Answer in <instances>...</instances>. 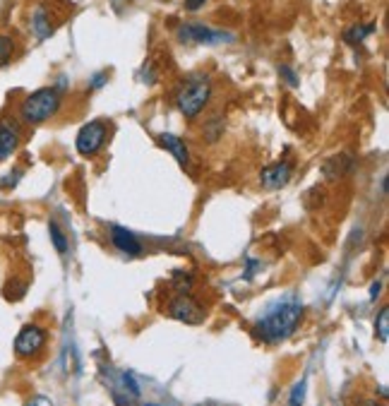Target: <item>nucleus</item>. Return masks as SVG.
<instances>
[{"instance_id":"obj_1","label":"nucleus","mask_w":389,"mask_h":406,"mask_svg":"<svg viewBox=\"0 0 389 406\" xmlns=\"http://www.w3.org/2000/svg\"><path fill=\"white\" fill-rule=\"evenodd\" d=\"M300 318H303L300 303H279L257 323L255 337L267 344H279L298 330Z\"/></svg>"},{"instance_id":"obj_2","label":"nucleus","mask_w":389,"mask_h":406,"mask_svg":"<svg viewBox=\"0 0 389 406\" xmlns=\"http://www.w3.org/2000/svg\"><path fill=\"white\" fill-rule=\"evenodd\" d=\"M63 106L61 89L56 87H41L31 94L24 96V101L19 103V116L27 126H41V123L51 121Z\"/></svg>"},{"instance_id":"obj_3","label":"nucleus","mask_w":389,"mask_h":406,"mask_svg":"<svg viewBox=\"0 0 389 406\" xmlns=\"http://www.w3.org/2000/svg\"><path fill=\"white\" fill-rule=\"evenodd\" d=\"M212 99V82L204 75H190L186 82L178 87L176 94V106L186 118H197L204 111V106Z\"/></svg>"},{"instance_id":"obj_4","label":"nucleus","mask_w":389,"mask_h":406,"mask_svg":"<svg viewBox=\"0 0 389 406\" xmlns=\"http://www.w3.org/2000/svg\"><path fill=\"white\" fill-rule=\"evenodd\" d=\"M106 137H108L106 121H89L77 133L75 147L82 156H96L103 149V145H106Z\"/></svg>"},{"instance_id":"obj_5","label":"nucleus","mask_w":389,"mask_h":406,"mask_svg":"<svg viewBox=\"0 0 389 406\" xmlns=\"http://www.w3.org/2000/svg\"><path fill=\"white\" fill-rule=\"evenodd\" d=\"M49 339V332L39 325H24L15 339V353L19 358H34L41 353Z\"/></svg>"},{"instance_id":"obj_6","label":"nucleus","mask_w":389,"mask_h":406,"mask_svg":"<svg viewBox=\"0 0 389 406\" xmlns=\"http://www.w3.org/2000/svg\"><path fill=\"white\" fill-rule=\"evenodd\" d=\"M178 39L186 44H221V41H233V36L226 34L223 29H212L207 24H183L178 29Z\"/></svg>"},{"instance_id":"obj_7","label":"nucleus","mask_w":389,"mask_h":406,"mask_svg":"<svg viewBox=\"0 0 389 406\" xmlns=\"http://www.w3.org/2000/svg\"><path fill=\"white\" fill-rule=\"evenodd\" d=\"M19 142H22L19 123L12 121V118H3V121H0V161L10 159V156L17 152Z\"/></svg>"},{"instance_id":"obj_8","label":"nucleus","mask_w":389,"mask_h":406,"mask_svg":"<svg viewBox=\"0 0 389 406\" xmlns=\"http://www.w3.org/2000/svg\"><path fill=\"white\" fill-rule=\"evenodd\" d=\"M171 315H173L176 320H181V323H190V325H197L204 320L202 308L197 305L190 296H186V293H181V296L171 303Z\"/></svg>"},{"instance_id":"obj_9","label":"nucleus","mask_w":389,"mask_h":406,"mask_svg":"<svg viewBox=\"0 0 389 406\" xmlns=\"http://www.w3.org/2000/svg\"><path fill=\"white\" fill-rule=\"evenodd\" d=\"M291 173H293V166L288 161H276L272 166H267L265 171L260 173V183L269 190H276V188H283L288 181H291Z\"/></svg>"},{"instance_id":"obj_10","label":"nucleus","mask_w":389,"mask_h":406,"mask_svg":"<svg viewBox=\"0 0 389 406\" xmlns=\"http://www.w3.org/2000/svg\"><path fill=\"white\" fill-rule=\"evenodd\" d=\"M111 243H113L121 253L130 255V258L142 255V243L137 240V235L130 233L128 228H123V226H111Z\"/></svg>"},{"instance_id":"obj_11","label":"nucleus","mask_w":389,"mask_h":406,"mask_svg":"<svg viewBox=\"0 0 389 406\" xmlns=\"http://www.w3.org/2000/svg\"><path fill=\"white\" fill-rule=\"evenodd\" d=\"M353 166H355V159L351 154H339L322 166V173H325L327 181H339V178H344L346 173H351Z\"/></svg>"},{"instance_id":"obj_12","label":"nucleus","mask_w":389,"mask_h":406,"mask_svg":"<svg viewBox=\"0 0 389 406\" xmlns=\"http://www.w3.org/2000/svg\"><path fill=\"white\" fill-rule=\"evenodd\" d=\"M159 142H161V147L166 149V152H171V154L176 156V161L181 163V166H188L190 154H188L186 142H183L181 137H176V135H171V133H163V135H159Z\"/></svg>"},{"instance_id":"obj_13","label":"nucleus","mask_w":389,"mask_h":406,"mask_svg":"<svg viewBox=\"0 0 389 406\" xmlns=\"http://www.w3.org/2000/svg\"><path fill=\"white\" fill-rule=\"evenodd\" d=\"M56 24L51 22V15L46 12V8H36L34 15H31V31L36 34L39 41H44V39H49L54 34Z\"/></svg>"},{"instance_id":"obj_14","label":"nucleus","mask_w":389,"mask_h":406,"mask_svg":"<svg viewBox=\"0 0 389 406\" xmlns=\"http://www.w3.org/2000/svg\"><path fill=\"white\" fill-rule=\"evenodd\" d=\"M373 29H375V24H353V27H348L344 31V41L351 46H358L363 39L373 34Z\"/></svg>"},{"instance_id":"obj_15","label":"nucleus","mask_w":389,"mask_h":406,"mask_svg":"<svg viewBox=\"0 0 389 406\" xmlns=\"http://www.w3.org/2000/svg\"><path fill=\"white\" fill-rule=\"evenodd\" d=\"M15 51H17L15 39L8 34H0V68L10 65V61L15 58Z\"/></svg>"},{"instance_id":"obj_16","label":"nucleus","mask_w":389,"mask_h":406,"mask_svg":"<svg viewBox=\"0 0 389 406\" xmlns=\"http://www.w3.org/2000/svg\"><path fill=\"white\" fill-rule=\"evenodd\" d=\"M49 235H51V243L61 255L68 253V235L63 233V228L56 224V221H51L49 224Z\"/></svg>"},{"instance_id":"obj_17","label":"nucleus","mask_w":389,"mask_h":406,"mask_svg":"<svg viewBox=\"0 0 389 406\" xmlns=\"http://www.w3.org/2000/svg\"><path fill=\"white\" fill-rule=\"evenodd\" d=\"M375 330H378V339H380V342L387 344L389 342V308L387 305L380 310L378 323H375Z\"/></svg>"},{"instance_id":"obj_18","label":"nucleus","mask_w":389,"mask_h":406,"mask_svg":"<svg viewBox=\"0 0 389 406\" xmlns=\"http://www.w3.org/2000/svg\"><path fill=\"white\" fill-rule=\"evenodd\" d=\"M303 402H305V380H300V382L293 387L288 406H303Z\"/></svg>"},{"instance_id":"obj_19","label":"nucleus","mask_w":389,"mask_h":406,"mask_svg":"<svg viewBox=\"0 0 389 406\" xmlns=\"http://www.w3.org/2000/svg\"><path fill=\"white\" fill-rule=\"evenodd\" d=\"M279 75H281L288 84H291V87H298V77H295V73H293L291 68H288V65H279Z\"/></svg>"},{"instance_id":"obj_20","label":"nucleus","mask_w":389,"mask_h":406,"mask_svg":"<svg viewBox=\"0 0 389 406\" xmlns=\"http://www.w3.org/2000/svg\"><path fill=\"white\" fill-rule=\"evenodd\" d=\"M106 82H108V73H106V70H101V73H96V75L89 80V89H101Z\"/></svg>"},{"instance_id":"obj_21","label":"nucleus","mask_w":389,"mask_h":406,"mask_svg":"<svg viewBox=\"0 0 389 406\" xmlns=\"http://www.w3.org/2000/svg\"><path fill=\"white\" fill-rule=\"evenodd\" d=\"M19 178H22V171H12V173L5 176L3 181H0V186L10 190V188H15V186H17V181H19Z\"/></svg>"},{"instance_id":"obj_22","label":"nucleus","mask_w":389,"mask_h":406,"mask_svg":"<svg viewBox=\"0 0 389 406\" xmlns=\"http://www.w3.org/2000/svg\"><path fill=\"white\" fill-rule=\"evenodd\" d=\"M123 385H125V387H128L130 392H133L135 397H140V387H137V382H135L133 375H123Z\"/></svg>"},{"instance_id":"obj_23","label":"nucleus","mask_w":389,"mask_h":406,"mask_svg":"<svg viewBox=\"0 0 389 406\" xmlns=\"http://www.w3.org/2000/svg\"><path fill=\"white\" fill-rule=\"evenodd\" d=\"M207 0H186V10H200Z\"/></svg>"},{"instance_id":"obj_24","label":"nucleus","mask_w":389,"mask_h":406,"mask_svg":"<svg viewBox=\"0 0 389 406\" xmlns=\"http://www.w3.org/2000/svg\"><path fill=\"white\" fill-rule=\"evenodd\" d=\"M27 406H51V402L46 397H31V402Z\"/></svg>"},{"instance_id":"obj_25","label":"nucleus","mask_w":389,"mask_h":406,"mask_svg":"<svg viewBox=\"0 0 389 406\" xmlns=\"http://www.w3.org/2000/svg\"><path fill=\"white\" fill-rule=\"evenodd\" d=\"M378 293H380V284H373V289H370V296L375 298V296H378Z\"/></svg>"},{"instance_id":"obj_26","label":"nucleus","mask_w":389,"mask_h":406,"mask_svg":"<svg viewBox=\"0 0 389 406\" xmlns=\"http://www.w3.org/2000/svg\"><path fill=\"white\" fill-rule=\"evenodd\" d=\"M147 406H156V404H147Z\"/></svg>"}]
</instances>
